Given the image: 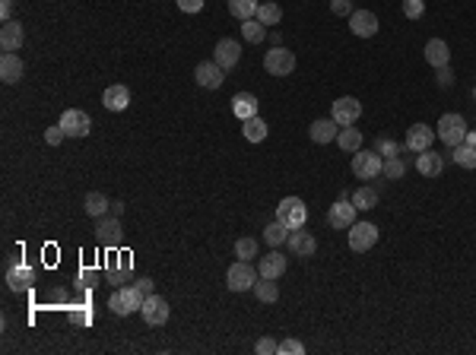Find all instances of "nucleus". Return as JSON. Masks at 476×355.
<instances>
[{
  "label": "nucleus",
  "mask_w": 476,
  "mask_h": 355,
  "mask_svg": "<svg viewBox=\"0 0 476 355\" xmlns=\"http://www.w3.org/2000/svg\"><path fill=\"white\" fill-rule=\"evenodd\" d=\"M404 143H406V149H413V152H425L435 143V130H432L429 124H413L410 130H406Z\"/></svg>",
  "instance_id": "obj_15"
},
{
  "label": "nucleus",
  "mask_w": 476,
  "mask_h": 355,
  "mask_svg": "<svg viewBox=\"0 0 476 355\" xmlns=\"http://www.w3.org/2000/svg\"><path fill=\"white\" fill-rule=\"evenodd\" d=\"M425 64H432L435 70H438V67H448L451 64L448 41H442V39H429V41H425Z\"/></svg>",
  "instance_id": "obj_25"
},
{
  "label": "nucleus",
  "mask_w": 476,
  "mask_h": 355,
  "mask_svg": "<svg viewBox=\"0 0 476 355\" xmlns=\"http://www.w3.org/2000/svg\"><path fill=\"white\" fill-rule=\"evenodd\" d=\"M58 124L67 130V137H86V133L93 130V121H89V114L83 112V108H67Z\"/></svg>",
  "instance_id": "obj_10"
},
{
  "label": "nucleus",
  "mask_w": 476,
  "mask_h": 355,
  "mask_svg": "<svg viewBox=\"0 0 476 355\" xmlns=\"http://www.w3.org/2000/svg\"><path fill=\"white\" fill-rule=\"evenodd\" d=\"M416 168L423 178H438L444 171V159L438 152L425 149V152H416Z\"/></svg>",
  "instance_id": "obj_26"
},
{
  "label": "nucleus",
  "mask_w": 476,
  "mask_h": 355,
  "mask_svg": "<svg viewBox=\"0 0 476 355\" xmlns=\"http://www.w3.org/2000/svg\"><path fill=\"white\" fill-rule=\"evenodd\" d=\"M264 70L270 73V76H289V73L296 70V54L283 45H273L270 51L264 54Z\"/></svg>",
  "instance_id": "obj_4"
},
{
  "label": "nucleus",
  "mask_w": 476,
  "mask_h": 355,
  "mask_svg": "<svg viewBox=\"0 0 476 355\" xmlns=\"http://www.w3.org/2000/svg\"><path fill=\"white\" fill-rule=\"evenodd\" d=\"M337 133H340V124L333 118H317L315 124L308 127V137L315 140V143H331V140H337Z\"/></svg>",
  "instance_id": "obj_24"
},
{
  "label": "nucleus",
  "mask_w": 476,
  "mask_h": 355,
  "mask_svg": "<svg viewBox=\"0 0 476 355\" xmlns=\"http://www.w3.org/2000/svg\"><path fill=\"white\" fill-rule=\"evenodd\" d=\"M70 321L89 323V321H93V308H89L86 302H70Z\"/></svg>",
  "instance_id": "obj_40"
},
{
  "label": "nucleus",
  "mask_w": 476,
  "mask_h": 355,
  "mask_svg": "<svg viewBox=\"0 0 476 355\" xmlns=\"http://www.w3.org/2000/svg\"><path fill=\"white\" fill-rule=\"evenodd\" d=\"M137 289L143 292V295H152V279H146V276H143V279H137Z\"/></svg>",
  "instance_id": "obj_52"
},
{
  "label": "nucleus",
  "mask_w": 476,
  "mask_h": 355,
  "mask_svg": "<svg viewBox=\"0 0 476 355\" xmlns=\"http://www.w3.org/2000/svg\"><path fill=\"white\" fill-rule=\"evenodd\" d=\"M260 279V273L251 267V260H235L225 270V286H229L232 292H248L254 289V283Z\"/></svg>",
  "instance_id": "obj_2"
},
{
  "label": "nucleus",
  "mask_w": 476,
  "mask_h": 355,
  "mask_svg": "<svg viewBox=\"0 0 476 355\" xmlns=\"http://www.w3.org/2000/svg\"><path fill=\"white\" fill-rule=\"evenodd\" d=\"M435 137L442 140V143H448L451 149H454V146H461L463 137H467V121H463V114H454V112L442 114V118H438Z\"/></svg>",
  "instance_id": "obj_3"
},
{
  "label": "nucleus",
  "mask_w": 476,
  "mask_h": 355,
  "mask_svg": "<svg viewBox=\"0 0 476 355\" xmlns=\"http://www.w3.org/2000/svg\"><path fill=\"white\" fill-rule=\"evenodd\" d=\"M289 225L286 222H279V219H273L270 225L264 229V241L270 244V248H279V244H286V238H289Z\"/></svg>",
  "instance_id": "obj_33"
},
{
  "label": "nucleus",
  "mask_w": 476,
  "mask_h": 355,
  "mask_svg": "<svg viewBox=\"0 0 476 355\" xmlns=\"http://www.w3.org/2000/svg\"><path fill=\"white\" fill-rule=\"evenodd\" d=\"M378 244V229L371 222H352L350 225V248L356 254H365Z\"/></svg>",
  "instance_id": "obj_9"
},
{
  "label": "nucleus",
  "mask_w": 476,
  "mask_h": 355,
  "mask_svg": "<svg viewBox=\"0 0 476 355\" xmlns=\"http://www.w3.org/2000/svg\"><path fill=\"white\" fill-rule=\"evenodd\" d=\"M254 295H258L260 304H277V298H279L277 279H264V276H260L258 283H254Z\"/></svg>",
  "instance_id": "obj_29"
},
{
  "label": "nucleus",
  "mask_w": 476,
  "mask_h": 355,
  "mask_svg": "<svg viewBox=\"0 0 476 355\" xmlns=\"http://www.w3.org/2000/svg\"><path fill=\"white\" fill-rule=\"evenodd\" d=\"M95 283H99V276H95V270H89V267H83V270H79V276H77V289H79V292H89Z\"/></svg>",
  "instance_id": "obj_42"
},
{
  "label": "nucleus",
  "mask_w": 476,
  "mask_h": 355,
  "mask_svg": "<svg viewBox=\"0 0 476 355\" xmlns=\"http://www.w3.org/2000/svg\"><path fill=\"white\" fill-rule=\"evenodd\" d=\"M45 304H54V308H58V304H70V298H67L64 289H51L45 295Z\"/></svg>",
  "instance_id": "obj_47"
},
{
  "label": "nucleus",
  "mask_w": 476,
  "mask_h": 355,
  "mask_svg": "<svg viewBox=\"0 0 476 355\" xmlns=\"http://www.w3.org/2000/svg\"><path fill=\"white\" fill-rule=\"evenodd\" d=\"M22 73H26V67H22L20 54L4 51V58H0V79H4V83H20Z\"/></svg>",
  "instance_id": "obj_23"
},
{
  "label": "nucleus",
  "mask_w": 476,
  "mask_h": 355,
  "mask_svg": "<svg viewBox=\"0 0 476 355\" xmlns=\"http://www.w3.org/2000/svg\"><path fill=\"white\" fill-rule=\"evenodd\" d=\"M254 352H258V355H277L279 352V342L273 340V336H260L258 346H254Z\"/></svg>",
  "instance_id": "obj_44"
},
{
  "label": "nucleus",
  "mask_w": 476,
  "mask_h": 355,
  "mask_svg": "<svg viewBox=\"0 0 476 355\" xmlns=\"http://www.w3.org/2000/svg\"><path fill=\"white\" fill-rule=\"evenodd\" d=\"M352 203H356V210H375L378 206V191L375 187H359L356 194H352Z\"/></svg>",
  "instance_id": "obj_35"
},
{
  "label": "nucleus",
  "mask_w": 476,
  "mask_h": 355,
  "mask_svg": "<svg viewBox=\"0 0 476 355\" xmlns=\"http://www.w3.org/2000/svg\"><path fill=\"white\" fill-rule=\"evenodd\" d=\"M435 76H438V86H442V89H448V86H454V73H451L448 67H438V70H435Z\"/></svg>",
  "instance_id": "obj_50"
},
{
  "label": "nucleus",
  "mask_w": 476,
  "mask_h": 355,
  "mask_svg": "<svg viewBox=\"0 0 476 355\" xmlns=\"http://www.w3.org/2000/svg\"><path fill=\"white\" fill-rule=\"evenodd\" d=\"M350 32L359 35V39H371L378 32V16L371 10H352L350 16Z\"/></svg>",
  "instance_id": "obj_14"
},
{
  "label": "nucleus",
  "mask_w": 476,
  "mask_h": 355,
  "mask_svg": "<svg viewBox=\"0 0 476 355\" xmlns=\"http://www.w3.org/2000/svg\"><path fill=\"white\" fill-rule=\"evenodd\" d=\"M286 248H289V254H296V257H311L317 250V241H315V235H311V232H305V225H302V229H292L289 232Z\"/></svg>",
  "instance_id": "obj_12"
},
{
  "label": "nucleus",
  "mask_w": 476,
  "mask_h": 355,
  "mask_svg": "<svg viewBox=\"0 0 476 355\" xmlns=\"http://www.w3.org/2000/svg\"><path fill=\"white\" fill-rule=\"evenodd\" d=\"M258 7H260V0H229V13L242 22L254 20V16H258Z\"/></svg>",
  "instance_id": "obj_30"
},
{
  "label": "nucleus",
  "mask_w": 476,
  "mask_h": 355,
  "mask_svg": "<svg viewBox=\"0 0 476 355\" xmlns=\"http://www.w3.org/2000/svg\"><path fill=\"white\" fill-rule=\"evenodd\" d=\"M22 41H26V29H22L16 20L0 26V48H4V51H20Z\"/></svg>",
  "instance_id": "obj_20"
},
{
  "label": "nucleus",
  "mask_w": 476,
  "mask_h": 355,
  "mask_svg": "<svg viewBox=\"0 0 476 355\" xmlns=\"http://www.w3.org/2000/svg\"><path fill=\"white\" fill-rule=\"evenodd\" d=\"M242 39L248 41V45H260V41L267 39V26L254 16V20H245L242 22Z\"/></svg>",
  "instance_id": "obj_31"
},
{
  "label": "nucleus",
  "mask_w": 476,
  "mask_h": 355,
  "mask_svg": "<svg viewBox=\"0 0 476 355\" xmlns=\"http://www.w3.org/2000/svg\"><path fill=\"white\" fill-rule=\"evenodd\" d=\"M254 254H258V241H254L251 235L238 238V241H235V257H238V260H251Z\"/></svg>",
  "instance_id": "obj_38"
},
{
  "label": "nucleus",
  "mask_w": 476,
  "mask_h": 355,
  "mask_svg": "<svg viewBox=\"0 0 476 355\" xmlns=\"http://www.w3.org/2000/svg\"><path fill=\"white\" fill-rule=\"evenodd\" d=\"M375 152L381 159H394V156H400V146H397V140H390V137H378L375 140Z\"/></svg>",
  "instance_id": "obj_39"
},
{
  "label": "nucleus",
  "mask_w": 476,
  "mask_h": 355,
  "mask_svg": "<svg viewBox=\"0 0 476 355\" xmlns=\"http://www.w3.org/2000/svg\"><path fill=\"white\" fill-rule=\"evenodd\" d=\"M451 159H454V162L461 165V168H476V149H473V146H467V143L454 146Z\"/></svg>",
  "instance_id": "obj_37"
},
{
  "label": "nucleus",
  "mask_w": 476,
  "mask_h": 355,
  "mask_svg": "<svg viewBox=\"0 0 476 355\" xmlns=\"http://www.w3.org/2000/svg\"><path fill=\"white\" fill-rule=\"evenodd\" d=\"M258 273L264 279H279L286 273V254H279L277 248L270 250V254H264L260 257V263H258Z\"/></svg>",
  "instance_id": "obj_22"
},
{
  "label": "nucleus",
  "mask_w": 476,
  "mask_h": 355,
  "mask_svg": "<svg viewBox=\"0 0 476 355\" xmlns=\"http://www.w3.org/2000/svg\"><path fill=\"white\" fill-rule=\"evenodd\" d=\"M213 60H216L223 70H232V67L242 60V45H238L235 39H219L216 51H213Z\"/></svg>",
  "instance_id": "obj_13"
},
{
  "label": "nucleus",
  "mask_w": 476,
  "mask_h": 355,
  "mask_svg": "<svg viewBox=\"0 0 476 355\" xmlns=\"http://www.w3.org/2000/svg\"><path fill=\"white\" fill-rule=\"evenodd\" d=\"M64 137H67V130L60 124H54V127H48V130H45V143L48 146H60V143H64Z\"/></svg>",
  "instance_id": "obj_45"
},
{
  "label": "nucleus",
  "mask_w": 476,
  "mask_h": 355,
  "mask_svg": "<svg viewBox=\"0 0 476 355\" xmlns=\"http://www.w3.org/2000/svg\"><path fill=\"white\" fill-rule=\"evenodd\" d=\"M181 13H200L204 10V0H175Z\"/></svg>",
  "instance_id": "obj_49"
},
{
  "label": "nucleus",
  "mask_w": 476,
  "mask_h": 355,
  "mask_svg": "<svg viewBox=\"0 0 476 355\" xmlns=\"http://www.w3.org/2000/svg\"><path fill=\"white\" fill-rule=\"evenodd\" d=\"M131 276V254L127 250H121V254H108V273L105 279L112 286H121V279Z\"/></svg>",
  "instance_id": "obj_19"
},
{
  "label": "nucleus",
  "mask_w": 476,
  "mask_h": 355,
  "mask_svg": "<svg viewBox=\"0 0 476 355\" xmlns=\"http://www.w3.org/2000/svg\"><path fill=\"white\" fill-rule=\"evenodd\" d=\"M223 67L216 64V60H204V64H197V70H194V79H197V86H204V89H219L223 86Z\"/></svg>",
  "instance_id": "obj_16"
},
{
  "label": "nucleus",
  "mask_w": 476,
  "mask_h": 355,
  "mask_svg": "<svg viewBox=\"0 0 476 355\" xmlns=\"http://www.w3.org/2000/svg\"><path fill=\"white\" fill-rule=\"evenodd\" d=\"M258 20L264 22L267 29L277 26V22L283 20V7H279V4H260V7H258Z\"/></svg>",
  "instance_id": "obj_36"
},
{
  "label": "nucleus",
  "mask_w": 476,
  "mask_h": 355,
  "mask_svg": "<svg viewBox=\"0 0 476 355\" xmlns=\"http://www.w3.org/2000/svg\"><path fill=\"white\" fill-rule=\"evenodd\" d=\"M473 99H476V89H473Z\"/></svg>",
  "instance_id": "obj_54"
},
{
  "label": "nucleus",
  "mask_w": 476,
  "mask_h": 355,
  "mask_svg": "<svg viewBox=\"0 0 476 355\" xmlns=\"http://www.w3.org/2000/svg\"><path fill=\"white\" fill-rule=\"evenodd\" d=\"M337 143H340V149H343V152H359V149H362V133H359L352 124L350 127H340Z\"/></svg>",
  "instance_id": "obj_32"
},
{
  "label": "nucleus",
  "mask_w": 476,
  "mask_h": 355,
  "mask_svg": "<svg viewBox=\"0 0 476 355\" xmlns=\"http://www.w3.org/2000/svg\"><path fill=\"white\" fill-rule=\"evenodd\" d=\"M108 206H112V203H108V197H105V194H99V191L86 194V213H89V216H93V219H102V216H105V213H108Z\"/></svg>",
  "instance_id": "obj_34"
},
{
  "label": "nucleus",
  "mask_w": 476,
  "mask_h": 355,
  "mask_svg": "<svg viewBox=\"0 0 476 355\" xmlns=\"http://www.w3.org/2000/svg\"><path fill=\"white\" fill-rule=\"evenodd\" d=\"M463 143H467V146H473V149H476V130H467V137H463Z\"/></svg>",
  "instance_id": "obj_53"
},
{
  "label": "nucleus",
  "mask_w": 476,
  "mask_h": 355,
  "mask_svg": "<svg viewBox=\"0 0 476 355\" xmlns=\"http://www.w3.org/2000/svg\"><path fill=\"white\" fill-rule=\"evenodd\" d=\"M140 314H143V321L150 323V327H162V323L168 321V302L162 295H146L143 298V308H140Z\"/></svg>",
  "instance_id": "obj_11"
},
{
  "label": "nucleus",
  "mask_w": 476,
  "mask_h": 355,
  "mask_svg": "<svg viewBox=\"0 0 476 355\" xmlns=\"http://www.w3.org/2000/svg\"><path fill=\"white\" fill-rule=\"evenodd\" d=\"M32 283H35V270L26 267V263H13V267L7 270L10 292H26V289H32Z\"/></svg>",
  "instance_id": "obj_18"
},
{
  "label": "nucleus",
  "mask_w": 476,
  "mask_h": 355,
  "mask_svg": "<svg viewBox=\"0 0 476 355\" xmlns=\"http://www.w3.org/2000/svg\"><path fill=\"white\" fill-rule=\"evenodd\" d=\"M356 213H359L356 203H352V200L343 194V197H340L337 203L327 210V225H331V229H346V232H350V225L356 222Z\"/></svg>",
  "instance_id": "obj_7"
},
{
  "label": "nucleus",
  "mask_w": 476,
  "mask_h": 355,
  "mask_svg": "<svg viewBox=\"0 0 476 355\" xmlns=\"http://www.w3.org/2000/svg\"><path fill=\"white\" fill-rule=\"evenodd\" d=\"M232 112H235L238 121L254 118V114H258V95H251V93H238L235 99H232Z\"/></svg>",
  "instance_id": "obj_27"
},
{
  "label": "nucleus",
  "mask_w": 476,
  "mask_h": 355,
  "mask_svg": "<svg viewBox=\"0 0 476 355\" xmlns=\"http://www.w3.org/2000/svg\"><path fill=\"white\" fill-rule=\"evenodd\" d=\"M242 133H245L248 143H264L267 133H270V127H267L264 118H258V114H254V118L242 121Z\"/></svg>",
  "instance_id": "obj_28"
},
{
  "label": "nucleus",
  "mask_w": 476,
  "mask_h": 355,
  "mask_svg": "<svg viewBox=\"0 0 476 355\" xmlns=\"http://www.w3.org/2000/svg\"><path fill=\"white\" fill-rule=\"evenodd\" d=\"M102 105H105L108 112H127V105H131V89L121 83L108 86L105 93H102Z\"/></svg>",
  "instance_id": "obj_21"
},
{
  "label": "nucleus",
  "mask_w": 476,
  "mask_h": 355,
  "mask_svg": "<svg viewBox=\"0 0 476 355\" xmlns=\"http://www.w3.org/2000/svg\"><path fill=\"white\" fill-rule=\"evenodd\" d=\"M10 16H13V0H0V20L10 22Z\"/></svg>",
  "instance_id": "obj_51"
},
{
  "label": "nucleus",
  "mask_w": 476,
  "mask_h": 355,
  "mask_svg": "<svg viewBox=\"0 0 476 355\" xmlns=\"http://www.w3.org/2000/svg\"><path fill=\"white\" fill-rule=\"evenodd\" d=\"M277 219L286 222L289 229H302L305 219H308V206H305V200H298V197H283L277 203Z\"/></svg>",
  "instance_id": "obj_5"
},
{
  "label": "nucleus",
  "mask_w": 476,
  "mask_h": 355,
  "mask_svg": "<svg viewBox=\"0 0 476 355\" xmlns=\"http://www.w3.org/2000/svg\"><path fill=\"white\" fill-rule=\"evenodd\" d=\"M404 171H406V165L400 162V156L384 159V175H388L390 181H397V178H404Z\"/></svg>",
  "instance_id": "obj_41"
},
{
  "label": "nucleus",
  "mask_w": 476,
  "mask_h": 355,
  "mask_svg": "<svg viewBox=\"0 0 476 355\" xmlns=\"http://www.w3.org/2000/svg\"><path fill=\"white\" fill-rule=\"evenodd\" d=\"M333 16H352V0H331Z\"/></svg>",
  "instance_id": "obj_48"
},
{
  "label": "nucleus",
  "mask_w": 476,
  "mask_h": 355,
  "mask_svg": "<svg viewBox=\"0 0 476 355\" xmlns=\"http://www.w3.org/2000/svg\"><path fill=\"white\" fill-rule=\"evenodd\" d=\"M352 175L356 178H365V181H369V178H378V175H384V159L378 156L375 149L371 152H352Z\"/></svg>",
  "instance_id": "obj_6"
},
{
  "label": "nucleus",
  "mask_w": 476,
  "mask_h": 355,
  "mask_svg": "<svg viewBox=\"0 0 476 355\" xmlns=\"http://www.w3.org/2000/svg\"><path fill=\"white\" fill-rule=\"evenodd\" d=\"M425 13V0H404V16L406 20H419Z\"/></svg>",
  "instance_id": "obj_43"
},
{
  "label": "nucleus",
  "mask_w": 476,
  "mask_h": 355,
  "mask_svg": "<svg viewBox=\"0 0 476 355\" xmlns=\"http://www.w3.org/2000/svg\"><path fill=\"white\" fill-rule=\"evenodd\" d=\"M331 118L337 121L340 127H350V124H356V121L362 118V102H359V99H352V95H343V99H337V102H333V108H331Z\"/></svg>",
  "instance_id": "obj_8"
},
{
  "label": "nucleus",
  "mask_w": 476,
  "mask_h": 355,
  "mask_svg": "<svg viewBox=\"0 0 476 355\" xmlns=\"http://www.w3.org/2000/svg\"><path fill=\"white\" fill-rule=\"evenodd\" d=\"M143 298L146 295L137 289V286H114L112 298H108V308H112V314L127 317V314H133V311L143 308Z\"/></svg>",
  "instance_id": "obj_1"
},
{
  "label": "nucleus",
  "mask_w": 476,
  "mask_h": 355,
  "mask_svg": "<svg viewBox=\"0 0 476 355\" xmlns=\"http://www.w3.org/2000/svg\"><path fill=\"white\" fill-rule=\"evenodd\" d=\"M121 238H124V229H121V219H102L99 229H95V241L102 248H118Z\"/></svg>",
  "instance_id": "obj_17"
},
{
  "label": "nucleus",
  "mask_w": 476,
  "mask_h": 355,
  "mask_svg": "<svg viewBox=\"0 0 476 355\" xmlns=\"http://www.w3.org/2000/svg\"><path fill=\"white\" fill-rule=\"evenodd\" d=\"M279 352H283V355H305V346L296 340V336H289V340L279 342Z\"/></svg>",
  "instance_id": "obj_46"
}]
</instances>
